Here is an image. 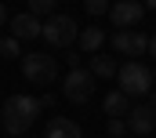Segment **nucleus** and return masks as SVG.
<instances>
[{"label":"nucleus","instance_id":"obj_1","mask_svg":"<svg viewBox=\"0 0 156 138\" xmlns=\"http://www.w3.org/2000/svg\"><path fill=\"white\" fill-rule=\"evenodd\" d=\"M40 116V102L33 95H7V102L0 109V124L7 127V135H26Z\"/></svg>","mask_w":156,"mask_h":138},{"label":"nucleus","instance_id":"obj_2","mask_svg":"<svg viewBox=\"0 0 156 138\" xmlns=\"http://www.w3.org/2000/svg\"><path fill=\"white\" fill-rule=\"evenodd\" d=\"M116 76H120V91L127 98H142V95L153 91V73L142 66V62H123L116 69Z\"/></svg>","mask_w":156,"mask_h":138},{"label":"nucleus","instance_id":"obj_3","mask_svg":"<svg viewBox=\"0 0 156 138\" xmlns=\"http://www.w3.org/2000/svg\"><path fill=\"white\" fill-rule=\"evenodd\" d=\"M22 76H26L29 84L47 87V84L58 80V62H55L51 55H44V51H29V55L22 58Z\"/></svg>","mask_w":156,"mask_h":138},{"label":"nucleus","instance_id":"obj_4","mask_svg":"<svg viewBox=\"0 0 156 138\" xmlns=\"http://www.w3.org/2000/svg\"><path fill=\"white\" fill-rule=\"evenodd\" d=\"M40 36H44V44H47V47H58V51H66V47H69V44L80 36V29H76V22H73L69 15H51V18L44 22Z\"/></svg>","mask_w":156,"mask_h":138},{"label":"nucleus","instance_id":"obj_5","mask_svg":"<svg viewBox=\"0 0 156 138\" xmlns=\"http://www.w3.org/2000/svg\"><path fill=\"white\" fill-rule=\"evenodd\" d=\"M62 95L69 98V102H76V105H83V102H91V95H94V76H91V69H69V76L62 80Z\"/></svg>","mask_w":156,"mask_h":138},{"label":"nucleus","instance_id":"obj_6","mask_svg":"<svg viewBox=\"0 0 156 138\" xmlns=\"http://www.w3.org/2000/svg\"><path fill=\"white\" fill-rule=\"evenodd\" d=\"M113 47L123 51L127 58H134V55H142V51L149 47V36H145V33H134V29H116V33H113Z\"/></svg>","mask_w":156,"mask_h":138},{"label":"nucleus","instance_id":"obj_7","mask_svg":"<svg viewBox=\"0 0 156 138\" xmlns=\"http://www.w3.org/2000/svg\"><path fill=\"white\" fill-rule=\"evenodd\" d=\"M127 131H134V135H153L156 131V109L153 105H134L131 113H127Z\"/></svg>","mask_w":156,"mask_h":138},{"label":"nucleus","instance_id":"obj_8","mask_svg":"<svg viewBox=\"0 0 156 138\" xmlns=\"http://www.w3.org/2000/svg\"><path fill=\"white\" fill-rule=\"evenodd\" d=\"M142 11H145V7H142L138 0H120V4H113V7H109V18L116 22L120 29H127V26L142 22Z\"/></svg>","mask_w":156,"mask_h":138},{"label":"nucleus","instance_id":"obj_9","mask_svg":"<svg viewBox=\"0 0 156 138\" xmlns=\"http://www.w3.org/2000/svg\"><path fill=\"white\" fill-rule=\"evenodd\" d=\"M40 29H44V22H40L37 15H29V11H22V15L11 18V36L15 40H37Z\"/></svg>","mask_w":156,"mask_h":138},{"label":"nucleus","instance_id":"obj_10","mask_svg":"<svg viewBox=\"0 0 156 138\" xmlns=\"http://www.w3.org/2000/svg\"><path fill=\"white\" fill-rule=\"evenodd\" d=\"M44 138H83L76 120H69V116H51L47 120V127H44Z\"/></svg>","mask_w":156,"mask_h":138},{"label":"nucleus","instance_id":"obj_11","mask_svg":"<svg viewBox=\"0 0 156 138\" xmlns=\"http://www.w3.org/2000/svg\"><path fill=\"white\" fill-rule=\"evenodd\" d=\"M102 109L109 113V120H123V116L131 113V102H127L123 91H109V95L102 98Z\"/></svg>","mask_w":156,"mask_h":138},{"label":"nucleus","instance_id":"obj_12","mask_svg":"<svg viewBox=\"0 0 156 138\" xmlns=\"http://www.w3.org/2000/svg\"><path fill=\"white\" fill-rule=\"evenodd\" d=\"M116 58L113 55H91V76L94 80H109V76H116Z\"/></svg>","mask_w":156,"mask_h":138},{"label":"nucleus","instance_id":"obj_13","mask_svg":"<svg viewBox=\"0 0 156 138\" xmlns=\"http://www.w3.org/2000/svg\"><path fill=\"white\" fill-rule=\"evenodd\" d=\"M80 47L83 51H91V55H98V47L105 44V33H102V26H87V29H80Z\"/></svg>","mask_w":156,"mask_h":138},{"label":"nucleus","instance_id":"obj_14","mask_svg":"<svg viewBox=\"0 0 156 138\" xmlns=\"http://www.w3.org/2000/svg\"><path fill=\"white\" fill-rule=\"evenodd\" d=\"M55 7H58V0H29V15H55Z\"/></svg>","mask_w":156,"mask_h":138},{"label":"nucleus","instance_id":"obj_15","mask_svg":"<svg viewBox=\"0 0 156 138\" xmlns=\"http://www.w3.org/2000/svg\"><path fill=\"white\" fill-rule=\"evenodd\" d=\"M0 55H4V58H15V55H18V40H15V36H4V40H0Z\"/></svg>","mask_w":156,"mask_h":138},{"label":"nucleus","instance_id":"obj_16","mask_svg":"<svg viewBox=\"0 0 156 138\" xmlns=\"http://www.w3.org/2000/svg\"><path fill=\"white\" fill-rule=\"evenodd\" d=\"M83 7H87V15H105L109 0H83Z\"/></svg>","mask_w":156,"mask_h":138},{"label":"nucleus","instance_id":"obj_17","mask_svg":"<svg viewBox=\"0 0 156 138\" xmlns=\"http://www.w3.org/2000/svg\"><path fill=\"white\" fill-rule=\"evenodd\" d=\"M109 135L123 138V135H127V120H109Z\"/></svg>","mask_w":156,"mask_h":138},{"label":"nucleus","instance_id":"obj_18","mask_svg":"<svg viewBox=\"0 0 156 138\" xmlns=\"http://www.w3.org/2000/svg\"><path fill=\"white\" fill-rule=\"evenodd\" d=\"M4 22H7V7L0 4V26H4Z\"/></svg>","mask_w":156,"mask_h":138},{"label":"nucleus","instance_id":"obj_19","mask_svg":"<svg viewBox=\"0 0 156 138\" xmlns=\"http://www.w3.org/2000/svg\"><path fill=\"white\" fill-rule=\"evenodd\" d=\"M149 51H153V55H156V36H149Z\"/></svg>","mask_w":156,"mask_h":138},{"label":"nucleus","instance_id":"obj_20","mask_svg":"<svg viewBox=\"0 0 156 138\" xmlns=\"http://www.w3.org/2000/svg\"><path fill=\"white\" fill-rule=\"evenodd\" d=\"M142 7H153V11H156V0H145V4H142Z\"/></svg>","mask_w":156,"mask_h":138},{"label":"nucleus","instance_id":"obj_21","mask_svg":"<svg viewBox=\"0 0 156 138\" xmlns=\"http://www.w3.org/2000/svg\"><path fill=\"white\" fill-rule=\"evenodd\" d=\"M153 80H156V76H153Z\"/></svg>","mask_w":156,"mask_h":138}]
</instances>
